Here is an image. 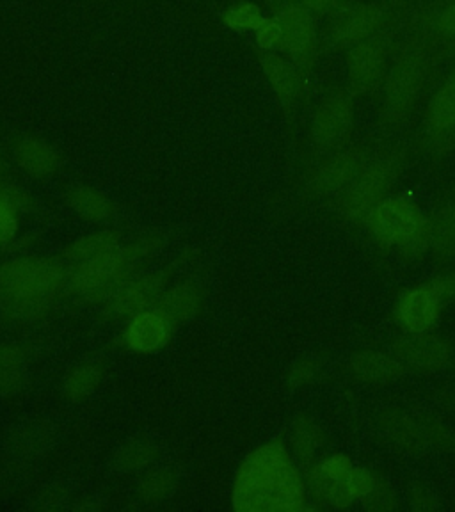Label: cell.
<instances>
[{
  "mask_svg": "<svg viewBox=\"0 0 455 512\" xmlns=\"http://www.w3.org/2000/svg\"><path fill=\"white\" fill-rule=\"evenodd\" d=\"M352 374L367 381V383H376V381H388L393 377L402 374V363L399 360H393L383 352L363 351L354 354L349 363Z\"/></svg>",
  "mask_w": 455,
  "mask_h": 512,
  "instance_id": "2e32d148",
  "label": "cell"
},
{
  "mask_svg": "<svg viewBox=\"0 0 455 512\" xmlns=\"http://www.w3.org/2000/svg\"><path fill=\"white\" fill-rule=\"evenodd\" d=\"M422 77H424V64H422V57L416 54L404 56V59L395 66L386 89L388 118L400 120L409 111L418 91L422 88Z\"/></svg>",
  "mask_w": 455,
  "mask_h": 512,
  "instance_id": "52a82bcc",
  "label": "cell"
},
{
  "mask_svg": "<svg viewBox=\"0 0 455 512\" xmlns=\"http://www.w3.org/2000/svg\"><path fill=\"white\" fill-rule=\"evenodd\" d=\"M322 440H324V436L317 425L310 422L308 418L297 420L294 432H292V443H294V452L299 457V461L310 463L317 448L322 445Z\"/></svg>",
  "mask_w": 455,
  "mask_h": 512,
  "instance_id": "cb8c5ba5",
  "label": "cell"
},
{
  "mask_svg": "<svg viewBox=\"0 0 455 512\" xmlns=\"http://www.w3.org/2000/svg\"><path fill=\"white\" fill-rule=\"evenodd\" d=\"M429 240L438 249L454 248L455 210H447L429 226Z\"/></svg>",
  "mask_w": 455,
  "mask_h": 512,
  "instance_id": "83f0119b",
  "label": "cell"
},
{
  "mask_svg": "<svg viewBox=\"0 0 455 512\" xmlns=\"http://www.w3.org/2000/svg\"><path fill=\"white\" fill-rule=\"evenodd\" d=\"M24 351L16 345L0 344V393H9L24 383Z\"/></svg>",
  "mask_w": 455,
  "mask_h": 512,
  "instance_id": "7402d4cb",
  "label": "cell"
},
{
  "mask_svg": "<svg viewBox=\"0 0 455 512\" xmlns=\"http://www.w3.org/2000/svg\"><path fill=\"white\" fill-rule=\"evenodd\" d=\"M395 354L402 365L415 368L420 372H429V370H438L447 363L450 358V349L436 336L416 333V336L404 338L402 342L395 345Z\"/></svg>",
  "mask_w": 455,
  "mask_h": 512,
  "instance_id": "30bf717a",
  "label": "cell"
},
{
  "mask_svg": "<svg viewBox=\"0 0 455 512\" xmlns=\"http://www.w3.org/2000/svg\"><path fill=\"white\" fill-rule=\"evenodd\" d=\"M168 274L153 272L148 276L121 283L105 297V313L112 319H130L153 308L166 290Z\"/></svg>",
  "mask_w": 455,
  "mask_h": 512,
  "instance_id": "277c9868",
  "label": "cell"
},
{
  "mask_svg": "<svg viewBox=\"0 0 455 512\" xmlns=\"http://www.w3.org/2000/svg\"><path fill=\"white\" fill-rule=\"evenodd\" d=\"M306 488L294 459L280 441L256 448L240 464L233 484L237 512L303 511Z\"/></svg>",
  "mask_w": 455,
  "mask_h": 512,
  "instance_id": "6da1fadb",
  "label": "cell"
},
{
  "mask_svg": "<svg viewBox=\"0 0 455 512\" xmlns=\"http://www.w3.org/2000/svg\"><path fill=\"white\" fill-rule=\"evenodd\" d=\"M441 299L438 290L427 287L415 288L400 299L399 319L411 333H424L440 315Z\"/></svg>",
  "mask_w": 455,
  "mask_h": 512,
  "instance_id": "8fae6325",
  "label": "cell"
},
{
  "mask_svg": "<svg viewBox=\"0 0 455 512\" xmlns=\"http://www.w3.org/2000/svg\"><path fill=\"white\" fill-rule=\"evenodd\" d=\"M118 242H120V237H118V233L112 232V230L91 233V235H86V237L72 242V244L66 248V251H64V256H66L68 260L80 264V262H84V260H89V258H93V256L102 255V253H107V251H111L112 248L120 246Z\"/></svg>",
  "mask_w": 455,
  "mask_h": 512,
  "instance_id": "44dd1931",
  "label": "cell"
},
{
  "mask_svg": "<svg viewBox=\"0 0 455 512\" xmlns=\"http://www.w3.org/2000/svg\"><path fill=\"white\" fill-rule=\"evenodd\" d=\"M386 429L392 432L393 436L402 443H406V441L413 443V441H418V438H420L418 427L404 416L393 415L392 418H388Z\"/></svg>",
  "mask_w": 455,
  "mask_h": 512,
  "instance_id": "1f68e13d",
  "label": "cell"
},
{
  "mask_svg": "<svg viewBox=\"0 0 455 512\" xmlns=\"http://www.w3.org/2000/svg\"><path fill=\"white\" fill-rule=\"evenodd\" d=\"M358 168L360 164L358 159H354V155L329 160L317 171V175L313 176V185L320 191H335L352 182Z\"/></svg>",
  "mask_w": 455,
  "mask_h": 512,
  "instance_id": "d6986e66",
  "label": "cell"
},
{
  "mask_svg": "<svg viewBox=\"0 0 455 512\" xmlns=\"http://www.w3.org/2000/svg\"><path fill=\"white\" fill-rule=\"evenodd\" d=\"M432 127L447 130L455 125V80L448 82L438 95L434 96L431 104Z\"/></svg>",
  "mask_w": 455,
  "mask_h": 512,
  "instance_id": "4316f807",
  "label": "cell"
},
{
  "mask_svg": "<svg viewBox=\"0 0 455 512\" xmlns=\"http://www.w3.org/2000/svg\"><path fill=\"white\" fill-rule=\"evenodd\" d=\"M173 328L175 326L164 313L159 312L157 308H150L146 312L130 317L123 333V342L132 352L150 354L168 344L173 335Z\"/></svg>",
  "mask_w": 455,
  "mask_h": 512,
  "instance_id": "ba28073f",
  "label": "cell"
},
{
  "mask_svg": "<svg viewBox=\"0 0 455 512\" xmlns=\"http://www.w3.org/2000/svg\"><path fill=\"white\" fill-rule=\"evenodd\" d=\"M383 50L377 43H360L349 54V72L356 86L368 88L383 70Z\"/></svg>",
  "mask_w": 455,
  "mask_h": 512,
  "instance_id": "e0dca14e",
  "label": "cell"
},
{
  "mask_svg": "<svg viewBox=\"0 0 455 512\" xmlns=\"http://www.w3.org/2000/svg\"><path fill=\"white\" fill-rule=\"evenodd\" d=\"M320 472L324 473L329 479L336 480V482H347L349 484V475H351L352 466L351 459L342 454H336V456L329 457L326 461L317 466Z\"/></svg>",
  "mask_w": 455,
  "mask_h": 512,
  "instance_id": "4dcf8cb0",
  "label": "cell"
},
{
  "mask_svg": "<svg viewBox=\"0 0 455 512\" xmlns=\"http://www.w3.org/2000/svg\"><path fill=\"white\" fill-rule=\"evenodd\" d=\"M18 232V212L0 203V248L13 242Z\"/></svg>",
  "mask_w": 455,
  "mask_h": 512,
  "instance_id": "d6a6232c",
  "label": "cell"
},
{
  "mask_svg": "<svg viewBox=\"0 0 455 512\" xmlns=\"http://www.w3.org/2000/svg\"><path fill=\"white\" fill-rule=\"evenodd\" d=\"M319 372V365L317 361L313 360H301L297 361L296 365L290 370V384L297 388V386H306V384L312 383L315 376Z\"/></svg>",
  "mask_w": 455,
  "mask_h": 512,
  "instance_id": "836d02e7",
  "label": "cell"
},
{
  "mask_svg": "<svg viewBox=\"0 0 455 512\" xmlns=\"http://www.w3.org/2000/svg\"><path fill=\"white\" fill-rule=\"evenodd\" d=\"M64 198L75 214L93 223L107 221L114 214V203L111 198L91 185H72L64 194Z\"/></svg>",
  "mask_w": 455,
  "mask_h": 512,
  "instance_id": "9a60e30c",
  "label": "cell"
},
{
  "mask_svg": "<svg viewBox=\"0 0 455 512\" xmlns=\"http://www.w3.org/2000/svg\"><path fill=\"white\" fill-rule=\"evenodd\" d=\"M63 265L48 258H18L0 267V304L16 319L47 312L64 285Z\"/></svg>",
  "mask_w": 455,
  "mask_h": 512,
  "instance_id": "7a4b0ae2",
  "label": "cell"
},
{
  "mask_svg": "<svg viewBox=\"0 0 455 512\" xmlns=\"http://www.w3.org/2000/svg\"><path fill=\"white\" fill-rule=\"evenodd\" d=\"M157 454V448L152 441L132 440L121 448L118 454V466L123 472H137L152 463Z\"/></svg>",
  "mask_w": 455,
  "mask_h": 512,
  "instance_id": "484cf974",
  "label": "cell"
},
{
  "mask_svg": "<svg viewBox=\"0 0 455 512\" xmlns=\"http://www.w3.org/2000/svg\"><path fill=\"white\" fill-rule=\"evenodd\" d=\"M164 313L171 324H184L194 319L201 310V294L198 288L191 283H182L176 287L164 290L157 304L153 306Z\"/></svg>",
  "mask_w": 455,
  "mask_h": 512,
  "instance_id": "5bb4252c",
  "label": "cell"
},
{
  "mask_svg": "<svg viewBox=\"0 0 455 512\" xmlns=\"http://www.w3.org/2000/svg\"><path fill=\"white\" fill-rule=\"evenodd\" d=\"M13 160L18 168L34 178H47L56 175L61 168V155L52 144L36 136H22L16 139L11 148Z\"/></svg>",
  "mask_w": 455,
  "mask_h": 512,
  "instance_id": "9c48e42d",
  "label": "cell"
},
{
  "mask_svg": "<svg viewBox=\"0 0 455 512\" xmlns=\"http://www.w3.org/2000/svg\"><path fill=\"white\" fill-rule=\"evenodd\" d=\"M281 27V47L290 56L304 57L315 41L313 20L306 9L288 6L274 15Z\"/></svg>",
  "mask_w": 455,
  "mask_h": 512,
  "instance_id": "7c38bea8",
  "label": "cell"
},
{
  "mask_svg": "<svg viewBox=\"0 0 455 512\" xmlns=\"http://www.w3.org/2000/svg\"><path fill=\"white\" fill-rule=\"evenodd\" d=\"M264 20L260 6L249 0L232 4L221 13V24L233 32H255Z\"/></svg>",
  "mask_w": 455,
  "mask_h": 512,
  "instance_id": "603a6c76",
  "label": "cell"
},
{
  "mask_svg": "<svg viewBox=\"0 0 455 512\" xmlns=\"http://www.w3.org/2000/svg\"><path fill=\"white\" fill-rule=\"evenodd\" d=\"M258 61L271 84L272 91L278 96L281 105L288 109L296 102L297 95L301 91V79L296 66L288 63L285 57L278 56L272 50H258Z\"/></svg>",
  "mask_w": 455,
  "mask_h": 512,
  "instance_id": "4fadbf2b",
  "label": "cell"
},
{
  "mask_svg": "<svg viewBox=\"0 0 455 512\" xmlns=\"http://www.w3.org/2000/svg\"><path fill=\"white\" fill-rule=\"evenodd\" d=\"M441 29L448 32H455V6L448 8L440 18Z\"/></svg>",
  "mask_w": 455,
  "mask_h": 512,
  "instance_id": "e575fe53",
  "label": "cell"
},
{
  "mask_svg": "<svg viewBox=\"0 0 455 512\" xmlns=\"http://www.w3.org/2000/svg\"><path fill=\"white\" fill-rule=\"evenodd\" d=\"M6 176V162L2 159V155H0V180Z\"/></svg>",
  "mask_w": 455,
  "mask_h": 512,
  "instance_id": "8d00e7d4",
  "label": "cell"
},
{
  "mask_svg": "<svg viewBox=\"0 0 455 512\" xmlns=\"http://www.w3.org/2000/svg\"><path fill=\"white\" fill-rule=\"evenodd\" d=\"M176 484L178 480L171 470H157L141 482L139 493L146 504H160L175 493Z\"/></svg>",
  "mask_w": 455,
  "mask_h": 512,
  "instance_id": "d4e9b609",
  "label": "cell"
},
{
  "mask_svg": "<svg viewBox=\"0 0 455 512\" xmlns=\"http://www.w3.org/2000/svg\"><path fill=\"white\" fill-rule=\"evenodd\" d=\"M352 102L349 96L335 95L326 98L312 121L313 143L320 150H331L344 143L351 134Z\"/></svg>",
  "mask_w": 455,
  "mask_h": 512,
  "instance_id": "5b68a950",
  "label": "cell"
},
{
  "mask_svg": "<svg viewBox=\"0 0 455 512\" xmlns=\"http://www.w3.org/2000/svg\"><path fill=\"white\" fill-rule=\"evenodd\" d=\"M255 40L258 50L274 52V48L281 47V27L274 16L272 18L265 16L264 22L255 31Z\"/></svg>",
  "mask_w": 455,
  "mask_h": 512,
  "instance_id": "f546056e",
  "label": "cell"
},
{
  "mask_svg": "<svg viewBox=\"0 0 455 512\" xmlns=\"http://www.w3.org/2000/svg\"><path fill=\"white\" fill-rule=\"evenodd\" d=\"M381 20V13L376 8H358L345 16L336 27V41L340 43H360L370 32L376 29Z\"/></svg>",
  "mask_w": 455,
  "mask_h": 512,
  "instance_id": "ac0fdd59",
  "label": "cell"
},
{
  "mask_svg": "<svg viewBox=\"0 0 455 512\" xmlns=\"http://www.w3.org/2000/svg\"><path fill=\"white\" fill-rule=\"evenodd\" d=\"M102 381V367L95 361L80 363L66 376L63 392L70 400H82L95 392Z\"/></svg>",
  "mask_w": 455,
  "mask_h": 512,
  "instance_id": "ffe728a7",
  "label": "cell"
},
{
  "mask_svg": "<svg viewBox=\"0 0 455 512\" xmlns=\"http://www.w3.org/2000/svg\"><path fill=\"white\" fill-rule=\"evenodd\" d=\"M368 217L377 239L386 244L413 246L429 239V224L411 201L383 200Z\"/></svg>",
  "mask_w": 455,
  "mask_h": 512,
  "instance_id": "3957f363",
  "label": "cell"
},
{
  "mask_svg": "<svg viewBox=\"0 0 455 512\" xmlns=\"http://www.w3.org/2000/svg\"><path fill=\"white\" fill-rule=\"evenodd\" d=\"M0 203L13 208L18 214H31L38 207L32 194L8 182H0Z\"/></svg>",
  "mask_w": 455,
  "mask_h": 512,
  "instance_id": "f1b7e54d",
  "label": "cell"
},
{
  "mask_svg": "<svg viewBox=\"0 0 455 512\" xmlns=\"http://www.w3.org/2000/svg\"><path fill=\"white\" fill-rule=\"evenodd\" d=\"M304 6L308 9H313V11H322V9L328 8L331 6L335 0H303Z\"/></svg>",
  "mask_w": 455,
  "mask_h": 512,
  "instance_id": "d590c367",
  "label": "cell"
},
{
  "mask_svg": "<svg viewBox=\"0 0 455 512\" xmlns=\"http://www.w3.org/2000/svg\"><path fill=\"white\" fill-rule=\"evenodd\" d=\"M392 184V168L386 162L363 169L345 192L344 210L352 219L370 216Z\"/></svg>",
  "mask_w": 455,
  "mask_h": 512,
  "instance_id": "8992f818",
  "label": "cell"
}]
</instances>
